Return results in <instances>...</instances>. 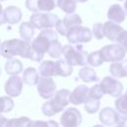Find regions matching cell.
<instances>
[{
    "label": "cell",
    "instance_id": "6da1fadb",
    "mask_svg": "<svg viewBox=\"0 0 127 127\" xmlns=\"http://www.w3.org/2000/svg\"><path fill=\"white\" fill-rule=\"evenodd\" d=\"M31 51V44L29 41L12 39L3 42L0 45V53L5 59H12L15 56H20L25 59H29Z\"/></svg>",
    "mask_w": 127,
    "mask_h": 127
},
{
    "label": "cell",
    "instance_id": "7a4b0ae2",
    "mask_svg": "<svg viewBox=\"0 0 127 127\" xmlns=\"http://www.w3.org/2000/svg\"><path fill=\"white\" fill-rule=\"evenodd\" d=\"M69 95H70V91L68 89H60L56 91L54 97L43 104L42 106L43 114L45 116L51 117L63 111L64 107H65L69 103Z\"/></svg>",
    "mask_w": 127,
    "mask_h": 127
},
{
    "label": "cell",
    "instance_id": "3957f363",
    "mask_svg": "<svg viewBox=\"0 0 127 127\" xmlns=\"http://www.w3.org/2000/svg\"><path fill=\"white\" fill-rule=\"evenodd\" d=\"M63 55L64 60L70 65H86L88 54L83 50V47L80 44H75V46L65 45L63 48Z\"/></svg>",
    "mask_w": 127,
    "mask_h": 127
},
{
    "label": "cell",
    "instance_id": "277c9868",
    "mask_svg": "<svg viewBox=\"0 0 127 127\" xmlns=\"http://www.w3.org/2000/svg\"><path fill=\"white\" fill-rule=\"evenodd\" d=\"M55 40H58V33L52 28H45L42 29L39 36L32 42L31 46L38 54L44 55L47 53L50 43Z\"/></svg>",
    "mask_w": 127,
    "mask_h": 127
},
{
    "label": "cell",
    "instance_id": "5b68a950",
    "mask_svg": "<svg viewBox=\"0 0 127 127\" xmlns=\"http://www.w3.org/2000/svg\"><path fill=\"white\" fill-rule=\"evenodd\" d=\"M65 37L68 43L71 45L88 43L92 39V31L87 27L76 25L67 30Z\"/></svg>",
    "mask_w": 127,
    "mask_h": 127
},
{
    "label": "cell",
    "instance_id": "8992f818",
    "mask_svg": "<svg viewBox=\"0 0 127 127\" xmlns=\"http://www.w3.org/2000/svg\"><path fill=\"white\" fill-rule=\"evenodd\" d=\"M59 21V17L56 14H51L49 12L46 13H40L35 12L30 17V22L32 25L39 30L45 29V28H53L56 27V24Z\"/></svg>",
    "mask_w": 127,
    "mask_h": 127
},
{
    "label": "cell",
    "instance_id": "52a82bcc",
    "mask_svg": "<svg viewBox=\"0 0 127 127\" xmlns=\"http://www.w3.org/2000/svg\"><path fill=\"white\" fill-rule=\"evenodd\" d=\"M99 51L102 55L104 62H108V63L119 62L123 60L126 55V51L119 44L106 45L103 48H101Z\"/></svg>",
    "mask_w": 127,
    "mask_h": 127
},
{
    "label": "cell",
    "instance_id": "ba28073f",
    "mask_svg": "<svg viewBox=\"0 0 127 127\" xmlns=\"http://www.w3.org/2000/svg\"><path fill=\"white\" fill-rule=\"evenodd\" d=\"M99 84L104 94H108L112 97H118L122 94L123 84L113 76H105Z\"/></svg>",
    "mask_w": 127,
    "mask_h": 127
},
{
    "label": "cell",
    "instance_id": "9c48e42d",
    "mask_svg": "<svg viewBox=\"0 0 127 127\" xmlns=\"http://www.w3.org/2000/svg\"><path fill=\"white\" fill-rule=\"evenodd\" d=\"M37 86L40 96L44 99L52 98L57 91V84L55 80L52 78V76L41 77L39 79V82L37 83Z\"/></svg>",
    "mask_w": 127,
    "mask_h": 127
},
{
    "label": "cell",
    "instance_id": "30bf717a",
    "mask_svg": "<svg viewBox=\"0 0 127 127\" xmlns=\"http://www.w3.org/2000/svg\"><path fill=\"white\" fill-rule=\"evenodd\" d=\"M81 113L74 107L67 108L61 116V124L64 127H75L81 123Z\"/></svg>",
    "mask_w": 127,
    "mask_h": 127
},
{
    "label": "cell",
    "instance_id": "8fae6325",
    "mask_svg": "<svg viewBox=\"0 0 127 127\" xmlns=\"http://www.w3.org/2000/svg\"><path fill=\"white\" fill-rule=\"evenodd\" d=\"M5 91L11 97H17L21 94L23 89V79L17 75H11V77L5 83Z\"/></svg>",
    "mask_w": 127,
    "mask_h": 127
},
{
    "label": "cell",
    "instance_id": "7c38bea8",
    "mask_svg": "<svg viewBox=\"0 0 127 127\" xmlns=\"http://www.w3.org/2000/svg\"><path fill=\"white\" fill-rule=\"evenodd\" d=\"M100 122L106 126H114L118 123V111L111 107H104L100 110L98 116Z\"/></svg>",
    "mask_w": 127,
    "mask_h": 127
},
{
    "label": "cell",
    "instance_id": "4fadbf2b",
    "mask_svg": "<svg viewBox=\"0 0 127 127\" xmlns=\"http://www.w3.org/2000/svg\"><path fill=\"white\" fill-rule=\"evenodd\" d=\"M89 88L84 85V84H79L77 85L72 92H70L69 95V102H71L74 105H79L85 102L87 98Z\"/></svg>",
    "mask_w": 127,
    "mask_h": 127
},
{
    "label": "cell",
    "instance_id": "5bb4252c",
    "mask_svg": "<svg viewBox=\"0 0 127 127\" xmlns=\"http://www.w3.org/2000/svg\"><path fill=\"white\" fill-rule=\"evenodd\" d=\"M123 31V28L118 24L113 21H107L103 24V33L104 37H106L108 40L115 42L118 35Z\"/></svg>",
    "mask_w": 127,
    "mask_h": 127
},
{
    "label": "cell",
    "instance_id": "9a60e30c",
    "mask_svg": "<svg viewBox=\"0 0 127 127\" xmlns=\"http://www.w3.org/2000/svg\"><path fill=\"white\" fill-rule=\"evenodd\" d=\"M111 75L115 78H121L127 76V60H121L119 62H113L109 66Z\"/></svg>",
    "mask_w": 127,
    "mask_h": 127
},
{
    "label": "cell",
    "instance_id": "2e32d148",
    "mask_svg": "<svg viewBox=\"0 0 127 127\" xmlns=\"http://www.w3.org/2000/svg\"><path fill=\"white\" fill-rule=\"evenodd\" d=\"M107 17L110 21L120 24L125 20L126 13H125V10L119 4H113L109 7L107 11Z\"/></svg>",
    "mask_w": 127,
    "mask_h": 127
},
{
    "label": "cell",
    "instance_id": "e0dca14e",
    "mask_svg": "<svg viewBox=\"0 0 127 127\" xmlns=\"http://www.w3.org/2000/svg\"><path fill=\"white\" fill-rule=\"evenodd\" d=\"M4 19L8 24H17L22 19V11L16 6H8L4 10Z\"/></svg>",
    "mask_w": 127,
    "mask_h": 127
},
{
    "label": "cell",
    "instance_id": "ac0fdd59",
    "mask_svg": "<svg viewBox=\"0 0 127 127\" xmlns=\"http://www.w3.org/2000/svg\"><path fill=\"white\" fill-rule=\"evenodd\" d=\"M55 73L60 76H68L72 73V65L68 64L65 60H58L55 62Z\"/></svg>",
    "mask_w": 127,
    "mask_h": 127
},
{
    "label": "cell",
    "instance_id": "d6986e66",
    "mask_svg": "<svg viewBox=\"0 0 127 127\" xmlns=\"http://www.w3.org/2000/svg\"><path fill=\"white\" fill-rule=\"evenodd\" d=\"M22 79H23V82H25L28 85H36L39 82L40 75H39V72L36 70V68L30 66L23 71Z\"/></svg>",
    "mask_w": 127,
    "mask_h": 127
},
{
    "label": "cell",
    "instance_id": "ffe728a7",
    "mask_svg": "<svg viewBox=\"0 0 127 127\" xmlns=\"http://www.w3.org/2000/svg\"><path fill=\"white\" fill-rule=\"evenodd\" d=\"M5 70L7 74L10 75H17L21 71H23V64L21 61L17 59H9L8 62L5 64Z\"/></svg>",
    "mask_w": 127,
    "mask_h": 127
},
{
    "label": "cell",
    "instance_id": "44dd1931",
    "mask_svg": "<svg viewBox=\"0 0 127 127\" xmlns=\"http://www.w3.org/2000/svg\"><path fill=\"white\" fill-rule=\"evenodd\" d=\"M19 33L23 40L31 41L35 34V27L32 25L31 22H24L19 27Z\"/></svg>",
    "mask_w": 127,
    "mask_h": 127
},
{
    "label": "cell",
    "instance_id": "7402d4cb",
    "mask_svg": "<svg viewBox=\"0 0 127 127\" xmlns=\"http://www.w3.org/2000/svg\"><path fill=\"white\" fill-rule=\"evenodd\" d=\"M78 76L81 80H83L84 82H87V83L98 80V77H97L95 70L91 67H88V66H83L78 71Z\"/></svg>",
    "mask_w": 127,
    "mask_h": 127
},
{
    "label": "cell",
    "instance_id": "603a6c76",
    "mask_svg": "<svg viewBox=\"0 0 127 127\" xmlns=\"http://www.w3.org/2000/svg\"><path fill=\"white\" fill-rule=\"evenodd\" d=\"M40 74L42 76H55V62L53 61H44L39 67Z\"/></svg>",
    "mask_w": 127,
    "mask_h": 127
},
{
    "label": "cell",
    "instance_id": "cb8c5ba5",
    "mask_svg": "<svg viewBox=\"0 0 127 127\" xmlns=\"http://www.w3.org/2000/svg\"><path fill=\"white\" fill-rule=\"evenodd\" d=\"M63 48L64 47L62 46V44L58 40H55L50 43L47 53L50 57H52L54 59H59L63 55Z\"/></svg>",
    "mask_w": 127,
    "mask_h": 127
},
{
    "label": "cell",
    "instance_id": "d4e9b609",
    "mask_svg": "<svg viewBox=\"0 0 127 127\" xmlns=\"http://www.w3.org/2000/svg\"><path fill=\"white\" fill-rule=\"evenodd\" d=\"M63 23L66 29V31L73 27V26H76V25H81L82 24V20L81 18L79 17L78 14H74V13H71V14H67L64 19H63Z\"/></svg>",
    "mask_w": 127,
    "mask_h": 127
},
{
    "label": "cell",
    "instance_id": "484cf974",
    "mask_svg": "<svg viewBox=\"0 0 127 127\" xmlns=\"http://www.w3.org/2000/svg\"><path fill=\"white\" fill-rule=\"evenodd\" d=\"M100 106V99H96L90 96H87L85 102H84V109L89 114H94L99 110Z\"/></svg>",
    "mask_w": 127,
    "mask_h": 127
},
{
    "label": "cell",
    "instance_id": "4316f807",
    "mask_svg": "<svg viewBox=\"0 0 127 127\" xmlns=\"http://www.w3.org/2000/svg\"><path fill=\"white\" fill-rule=\"evenodd\" d=\"M61 0H38L39 11L50 12L56 7H59Z\"/></svg>",
    "mask_w": 127,
    "mask_h": 127
},
{
    "label": "cell",
    "instance_id": "83f0119b",
    "mask_svg": "<svg viewBox=\"0 0 127 127\" xmlns=\"http://www.w3.org/2000/svg\"><path fill=\"white\" fill-rule=\"evenodd\" d=\"M33 121L28 117H20V118H13L7 121L6 126L11 127H28L32 126Z\"/></svg>",
    "mask_w": 127,
    "mask_h": 127
},
{
    "label": "cell",
    "instance_id": "f1b7e54d",
    "mask_svg": "<svg viewBox=\"0 0 127 127\" xmlns=\"http://www.w3.org/2000/svg\"><path fill=\"white\" fill-rule=\"evenodd\" d=\"M103 62H104V60L102 58L100 51H95V52H92L91 54H88L87 63L91 66H99L103 64Z\"/></svg>",
    "mask_w": 127,
    "mask_h": 127
},
{
    "label": "cell",
    "instance_id": "f546056e",
    "mask_svg": "<svg viewBox=\"0 0 127 127\" xmlns=\"http://www.w3.org/2000/svg\"><path fill=\"white\" fill-rule=\"evenodd\" d=\"M14 108V101L11 96H0V113L10 112Z\"/></svg>",
    "mask_w": 127,
    "mask_h": 127
},
{
    "label": "cell",
    "instance_id": "4dcf8cb0",
    "mask_svg": "<svg viewBox=\"0 0 127 127\" xmlns=\"http://www.w3.org/2000/svg\"><path fill=\"white\" fill-rule=\"evenodd\" d=\"M59 7L66 14L74 13L76 9V1L75 0H61Z\"/></svg>",
    "mask_w": 127,
    "mask_h": 127
},
{
    "label": "cell",
    "instance_id": "1f68e13d",
    "mask_svg": "<svg viewBox=\"0 0 127 127\" xmlns=\"http://www.w3.org/2000/svg\"><path fill=\"white\" fill-rule=\"evenodd\" d=\"M115 108L119 112H127V90L124 94H121L117 97V99L114 102Z\"/></svg>",
    "mask_w": 127,
    "mask_h": 127
},
{
    "label": "cell",
    "instance_id": "d6a6232c",
    "mask_svg": "<svg viewBox=\"0 0 127 127\" xmlns=\"http://www.w3.org/2000/svg\"><path fill=\"white\" fill-rule=\"evenodd\" d=\"M103 94H104V92H103L100 84H95L91 88H89L87 96H90V97H93V98H96V99H101Z\"/></svg>",
    "mask_w": 127,
    "mask_h": 127
},
{
    "label": "cell",
    "instance_id": "836d02e7",
    "mask_svg": "<svg viewBox=\"0 0 127 127\" xmlns=\"http://www.w3.org/2000/svg\"><path fill=\"white\" fill-rule=\"evenodd\" d=\"M92 36L95 37L97 40H101L104 37L103 33V24L102 23H95L92 27Z\"/></svg>",
    "mask_w": 127,
    "mask_h": 127
},
{
    "label": "cell",
    "instance_id": "e575fe53",
    "mask_svg": "<svg viewBox=\"0 0 127 127\" xmlns=\"http://www.w3.org/2000/svg\"><path fill=\"white\" fill-rule=\"evenodd\" d=\"M116 42L121 46L123 47V49L126 51L127 53V30H123L117 37L116 39Z\"/></svg>",
    "mask_w": 127,
    "mask_h": 127
},
{
    "label": "cell",
    "instance_id": "d590c367",
    "mask_svg": "<svg viewBox=\"0 0 127 127\" xmlns=\"http://www.w3.org/2000/svg\"><path fill=\"white\" fill-rule=\"evenodd\" d=\"M26 8L32 12H38L39 8H38V0H26Z\"/></svg>",
    "mask_w": 127,
    "mask_h": 127
},
{
    "label": "cell",
    "instance_id": "8d00e7d4",
    "mask_svg": "<svg viewBox=\"0 0 127 127\" xmlns=\"http://www.w3.org/2000/svg\"><path fill=\"white\" fill-rule=\"evenodd\" d=\"M117 126H127V112H119L118 111Z\"/></svg>",
    "mask_w": 127,
    "mask_h": 127
},
{
    "label": "cell",
    "instance_id": "74e56055",
    "mask_svg": "<svg viewBox=\"0 0 127 127\" xmlns=\"http://www.w3.org/2000/svg\"><path fill=\"white\" fill-rule=\"evenodd\" d=\"M56 30H57V32L60 34V35H62V36H65L66 35V29H65V27H64V23H63V20H60L59 19V21H58V23L56 24Z\"/></svg>",
    "mask_w": 127,
    "mask_h": 127
},
{
    "label": "cell",
    "instance_id": "f35d334b",
    "mask_svg": "<svg viewBox=\"0 0 127 127\" xmlns=\"http://www.w3.org/2000/svg\"><path fill=\"white\" fill-rule=\"evenodd\" d=\"M33 126H51V127H57L59 124L56 121H35L32 124Z\"/></svg>",
    "mask_w": 127,
    "mask_h": 127
},
{
    "label": "cell",
    "instance_id": "ab89813d",
    "mask_svg": "<svg viewBox=\"0 0 127 127\" xmlns=\"http://www.w3.org/2000/svg\"><path fill=\"white\" fill-rule=\"evenodd\" d=\"M5 23V19H4V11H3V7L0 4V26L3 25Z\"/></svg>",
    "mask_w": 127,
    "mask_h": 127
},
{
    "label": "cell",
    "instance_id": "60d3db41",
    "mask_svg": "<svg viewBox=\"0 0 127 127\" xmlns=\"http://www.w3.org/2000/svg\"><path fill=\"white\" fill-rule=\"evenodd\" d=\"M7 119L4 117V116H2V115H0V126H6V124H7Z\"/></svg>",
    "mask_w": 127,
    "mask_h": 127
},
{
    "label": "cell",
    "instance_id": "b9f144b4",
    "mask_svg": "<svg viewBox=\"0 0 127 127\" xmlns=\"http://www.w3.org/2000/svg\"><path fill=\"white\" fill-rule=\"evenodd\" d=\"M124 10H125V13L127 15V0H125V3H124Z\"/></svg>",
    "mask_w": 127,
    "mask_h": 127
},
{
    "label": "cell",
    "instance_id": "7bdbcfd3",
    "mask_svg": "<svg viewBox=\"0 0 127 127\" xmlns=\"http://www.w3.org/2000/svg\"><path fill=\"white\" fill-rule=\"evenodd\" d=\"M76 2H80V3H83V2H86L87 0H75Z\"/></svg>",
    "mask_w": 127,
    "mask_h": 127
},
{
    "label": "cell",
    "instance_id": "ee69618b",
    "mask_svg": "<svg viewBox=\"0 0 127 127\" xmlns=\"http://www.w3.org/2000/svg\"><path fill=\"white\" fill-rule=\"evenodd\" d=\"M0 75H1V68H0Z\"/></svg>",
    "mask_w": 127,
    "mask_h": 127
},
{
    "label": "cell",
    "instance_id": "f6af8a7d",
    "mask_svg": "<svg viewBox=\"0 0 127 127\" xmlns=\"http://www.w3.org/2000/svg\"><path fill=\"white\" fill-rule=\"evenodd\" d=\"M0 1H6V0H0Z\"/></svg>",
    "mask_w": 127,
    "mask_h": 127
},
{
    "label": "cell",
    "instance_id": "bcb514c9",
    "mask_svg": "<svg viewBox=\"0 0 127 127\" xmlns=\"http://www.w3.org/2000/svg\"><path fill=\"white\" fill-rule=\"evenodd\" d=\"M118 1H124V0H118Z\"/></svg>",
    "mask_w": 127,
    "mask_h": 127
},
{
    "label": "cell",
    "instance_id": "7dc6e473",
    "mask_svg": "<svg viewBox=\"0 0 127 127\" xmlns=\"http://www.w3.org/2000/svg\"><path fill=\"white\" fill-rule=\"evenodd\" d=\"M0 45H1V44H0ZM0 55H1V53H0Z\"/></svg>",
    "mask_w": 127,
    "mask_h": 127
}]
</instances>
